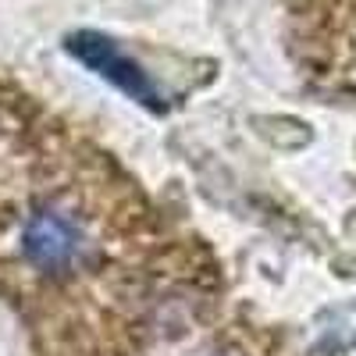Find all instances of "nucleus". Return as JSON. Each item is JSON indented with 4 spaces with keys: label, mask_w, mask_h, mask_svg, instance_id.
I'll return each instance as SVG.
<instances>
[{
    "label": "nucleus",
    "mask_w": 356,
    "mask_h": 356,
    "mask_svg": "<svg viewBox=\"0 0 356 356\" xmlns=\"http://www.w3.org/2000/svg\"><path fill=\"white\" fill-rule=\"evenodd\" d=\"M65 47H68V54L75 57V61H82L89 72H97L100 79L114 82L129 100L150 107V111H164V97H161L157 82L146 75L114 40H107L100 33H75V36H68Z\"/></svg>",
    "instance_id": "2"
},
{
    "label": "nucleus",
    "mask_w": 356,
    "mask_h": 356,
    "mask_svg": "<svg viewBox=\"0 0 356 356\" xmlns=\"http://www.w3.org/2000/svg\"><path fill=\"white\" fill-rule=\"evenodd\" d=\"M18 146L0 157V296L50 356H132L178 250L100 154L43 125Z\"/></svg>",
    "instance_id": "1"
}]
</instances>
